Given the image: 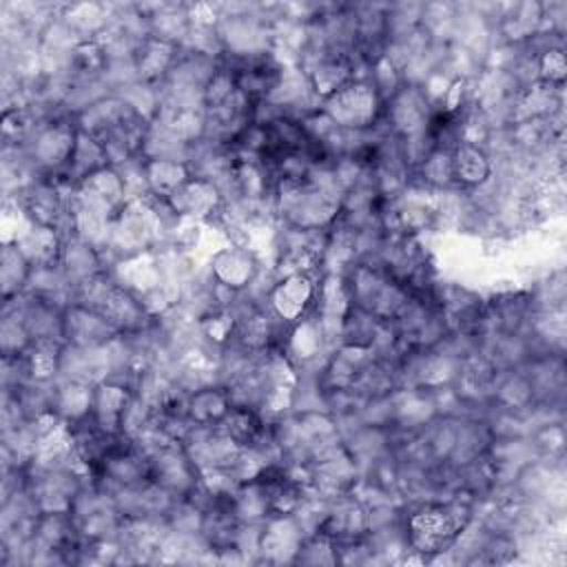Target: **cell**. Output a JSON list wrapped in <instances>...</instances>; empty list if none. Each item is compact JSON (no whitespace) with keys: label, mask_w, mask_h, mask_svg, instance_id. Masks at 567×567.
Returning <instances> with one entry per match:
<instances>
[{"label":"cell","mask_w":567,"mask_h":567,"mask_svg":"<svg viewBox=\"0 0 567 567\" xmlns=\"http://www.w3.org/2000/svg\"><path fill=\"white\" fill-rule=\"evenodd\" d=\"M277 224L326 230L332 228L341 213V195L315 184L312 179H281L272 193Z\"/></svg>","instance_id":"1"},{"label":"cell","mask_w":567,"mask_h":567,"mask_svg":"<svg viewBox=\"0 0 567 567\" xmlns=\"http://www.w3.org/2000/svg\"><path fill=\"white\" fill-rule=\"evenodd\" d=\"M343 277L352 306L370 312L379 321H394L410 301L408 288L374 264H354Z\"/></svg>","instance_id":"2"},{"label":"cell","mask_w":567,"mask_h":567,"mask_svg":"<svg viewBox=\"0 0 567 567\" xmlns=\"http://www.w3.org/2000/svg\"><path fill=\"white\" fill-rule=\"evenodd\" d=\"M321 111L343 131H368L379 122L383 100L370 80L357 78L326 97Z\"/></svg>","instance_id":"3"},{"label":"cell","mask_w":567,"mask_h":567,"mask_svg":"<svg viewBox=\"0 0 567 567\" xmlns=\"http://www.w3.org/2000/svg\"><path fill=\"white\" fill-rule=\"evenodd\" d=\"M75 120L71 115H58L53 120L42 122L22 146L40 175H55L66 171L75 146Z\"/></svg>","instance_id":"4"},{"label":"cell","mask_w":567,"mask_h":567,"mask_svg":"<svg viewBox=\"0 0 567 567\" xmlns=\"http://www.w3.org/2000/svg\"><path fill=\"white\" fill-rule=\"evenodd\" d=\"M436 106L421 84H401V89L383 102L381 124L394 137H410L427 131Z\"/></svg>","instance_id":"5"},{"label":"cell","mask_w":567,"mask_h":567,"mask_svg":"<svg viewBox=\"0 0 567 567\" xmlns=\"http://www.w3.org/2000/svg\"><path fill=\"white\" fill-rule=\"evenodd\" d=\"M264 266L266 261L255 248L224 241L208 257L206 272L217 286L235 292H244L257 279Z\"/></svg>","instance_id":"6"},{"label":"cell","mask_w":567,"mask_h":567,"mask_svg":"<svg viewBox=\"0 0 567 567\" xmlns=\"http://www.w3.org/2000/svg\"><path fill=\"white\" fill-rule=\"evenodd\" d=\"M317 279L319 275L312 272H292L277 277L268 299L266 308L286 326L297 323L299 319L308 317L315 310V297H317Z\"/></svg>","instance_id":"7"},{"label":"cell","mask_w":567,"mask_h":567,"mask_svg":"<svg viewBox=\"0 0 567 567\" xmlns=\"http://www.w3.org/2000/svg\"><path fill=\"white\" fill-rule=\"evenodd\" d=\"M148 478L175 494L177 498H186L199 481V470L195 467L182 443H171L148 458Z\"/></svg>","instance_id":"8"},{"label":"cell","mask_w":567,"mask_h":567,"mask_svg":"<svg viewBox=\"0 0 567 567\" xmlns=\"http://www.w3.org/2000/svg\"><path fill=\"white\" fill-rule=\"evenodd\" d=\"M306 538L303 527L292 514H272L261 523L257 563H295Z\"/></svg>","instance_id":"9"},{"label":"cell","mask_w":567,"mask_h":567,"mask_svg":"<svg viewBox=\"0 0 567 567\" xmlns=\"http://www.w3.org/2000/svg\"><path fill=\"white\" fill-rule=\"evenodd\" d=\"M168 202L173 204V208L177 210V215L184 221L213 226L215 219L219 217L226 199L213 182L193 175L177 193H173L168 197Z\"/></svg>","instance_id":"10"},{"label":"cell","mask_w":567,"mask_h":567,"mask_svg":"<svg viewBox=\"0 0 567 567\" xmlns=\"http://www.w3.org/2000/svg\"><path fill=\"white\" fill-rule=\"evenodd\" d=\"M75 202L113 219L128 202L120 171L113 166H104L84 177L75 188Z\"/></svg>","instance_id":"11"},{"label":"cell","mask_w":567,"mask_h":567,"mask_svg":"<svg viewBox=\"0 0 567 567\" xmlns=\"http://www.w3.org/2000/svg\"><path fill=\"white\" fill-rule=\"evenodd\" d=\"M113 374V359L106 346L97 348H78V346H62L60 354V374L69 381H80L86 385H100L109 381Z\"/></svg>","instance_id":"12"},{"label":"cell","mask_w":567,"mask_h":567,"mask_svg":"<svg viewBox=\"0 0 567 567\" xmlns=\"http://www.w3.org/2000/svg\"><path fill=\"white\" fill-rule=\"evenodd\" d=\"M62 337H64V343L69 346L97 348L115 339L117 330L100 312L71 303L64 308Z\"/></svg>","instance_id":"13"},{"label":"cell","mask_w":567,"mask_h":567,"mask_svg":"<svg viewBox=\"0 0 567 567\" xmlns=\"http://www.w3.org/2000/svg\"><path fill=\"white\" fill-rule=\"evenodd\" d=\"M100 315L117 330V334H131L151 323V317L146 315L140 297L122 286L113 288Z\"/></svg>","instance_id":"14"},{"label":"cell","mask_w":567,"mask_h":567,"mask_svg":"<svg viewBox=\"0 0 567 567\" xmlns=\"http://www.w3.org/2000/svg\"><path fill=\"white\" fill-rule=\"evenodd\" d=\"M27 295L33 299L53 303L58 308L71 306L73 299V284L60 268V264H49V266H31V275L27 279Z\"/></svg>","instance_id":"15"},{"label":"cell","mask_w":567,"mask_h":567,"mask_svg":"<svg viewBox=\"0 0 567 567\" xmlns=\"http://www.w3.org/2000/svg\"><path fill=\"white\" fill-rule=\"evenodd\" d=\"M452 171L456 188L472 190L492 177L494 164L485 148L472 144H456L452 148Z\"/></svg>","instance_id":"16"},{"label":"cell","mask_w":567,"mask_h":567,"mask_svg":"<svg viewBox=\"0 0 567 567\" xmlns=\"http://www.w3.org/2000/svg\"><path fill=\"white\" fill-rule=\"evenodd\" d=\"M93 394L95 385L58 377L53 388V412L69 425L80 423L93 414Z\"/></svg>","instance_id":"17"},{"label":"cell","mask_w":567,"mask_h":567,"mask_svg":"<svg viewBox=\"0 0 567 567\" xmlns=\"http://www.w3.org/2000/svg\"><path fill=\"white\" fill-rule=\"evenodd\" d=\"M175 58H177V44L153 38V35L144 38L133 55L140 82L157 86L171 71Z\"/></svg>","instance_id":"18"},{"label":"cell","mask_w":567,"mask_h":567,"mask_svg":"<svg viewBox=\"0 0 567 567\" xmlns=\"http://www.w3.org/2000/svg\"><path fill=\"white\" fill-rule=\"evenodd\" d=\"M60 268L64 270V275L69 277V281L75 286L97 272L109 270L104 255L93 248L91 244L78 239V237H69L62 244V252H60Z\"/></svg>","instance_id":"19"},{"label":"cell","mask_w":567,"mask_h":567,"mask_svg":"<svg viewBox=\"0 0 567 567\" xmlns=\"http://www.w3.org/2000/svg\"><path fill=\"white\" fill-rule=\"evenodd\" d=\"M11 241L18 244V248L22 250V255L29 259L31 266L58 264L60 261V252H62V244H64L62 235L55 228L35 226V224H29Z\"/></svg>","instance_id":"20"},{"label":"cell","mask_w":567,"mask_h":567,"mask_svg":"<svg viewBox=\"0 0 567 567\" xmlns=\"http://www.w3.org/2000/svg\"><path fill=\"white\" fill-rule=\"evenodd\" d=\"M109 2H62L60 18L80 40H95L109 24Z\"/></svg>","instance_id":"21"},{"label":"cell","mask_w":567,"mask_h":567,"mask_svg":"<svg viewBox=\"0 0 567 567\" xmlns=\"http://www.w3.org/2000/svg\"><path fill=\"white\" fill-rule=\"evenodd\" d=\"M133 390L117 381H102L93 394V419L111 434H120V419Z\"/></svg>","instance_id":"22"},{"label":"cell","mask_w":567,"mask_h":567,"mask_svg":"<svg viewBox=\"0 0 567 567\" xmlns=\"http://www.w3.org/2000/svg\"><path fill=\"white\" fill-rule=\"evenodd\" d=\"M230 410V399L226 388L210 383L188 394L186 412L195 425H219Z\"/></svg>","instance_id":"23"},{"label":"cell","mask_w":567,"mask_h":567,"mask_svg":"<svg viewBox=\"0 0 567 567\" xmlns=\"http://www.w3.org/2000/svg\"><path fill=\"white\" fill-rule=\"evenodd\" d=\"M142 162H144L146 184L153 197L168 199L193 177L190 166L179 159H142Z\"/></svg>","instance_id":"24"},{"label":"cell","mask_w":567,"mask_h":567,"mask_svg":"<svg viewBox=\"0 0 567 567\" xmlns=\"http://www.w3.org/2000/svg\"><path fill=\"white\" fill-rule=\"evenodd\" d=\"M268 421L255 412L244 408H230L219 427L239 445V447H255L268 434Z\"/></svg>","instance_id":"25"},{"label":"cell","mask_w":567,"mask_h":567,"mask_svg":"<svg viewBox=\"0 0 567 567\" xmlns=\"http://www.w3.org/2000/svg\"><path fill=\"white\" fill-rule=\"evenodd\" d=\"M31 275V264L22 255L16 241H4L0 250V290L2 299H11L27 288V279Z\"/></svg>","instance_id":"26"},{"label":"cell","mask_w":567,"mask_h":567,"mask_svg":"<svg viewBox=\"0 0 567 567\" xmlns=\"http://www.w3.org/2000/svg\"><path fill=\"white\" fill-rule=\"evenodd\" d=\"M104 166H109V162H106V155H104V148H102L100 140L78 131L75 146H73V153H71L69 166H66V173L71 175V179L75 184H80L84 177H89L91 173H95Z\"/></svg>","instance_id":"27"},{"label":"cell","mask_w":567,"mask_h":567,"mask_svg":"<svg viewBox=\"0 0 567 567\" xmlns=\"http://www.w3.org/2000/svg\"><path fill=\"white\" fill-rule=\"evenodd\" d=\"M62 341H33L24 352L22 361L33 381H55L60 374Z\"/></svg>","instance_id":"28"},{"label":"cell","mask_w":567,"mask_h":567,"mask_svg":"<svg viewBox=\"0 0 567 567\" xmlns=\"http://www.w3.org/2000/svg\"><path fill=\"white\" fill-rule=\"evenodd\" d=\"M379 328V319L370 312L352 306L341 323L339 346H354V348H370Z\"/></svg>","instance_id":"29"},{"label":"cell","mask_w":567,"mask_h":567,"mask_svg":"<svg viewBox=\"0 0 567 567\" xmlns=\"http://www.w3.org/2000/svg\"><path fill=\"white\" fill-rule=\"evenodd\" d=\"M31 343L33 341L29 332L16 317L0 315V354L2 357H20Z\"/></svg>","instance_id":"30"}]
</instances>
